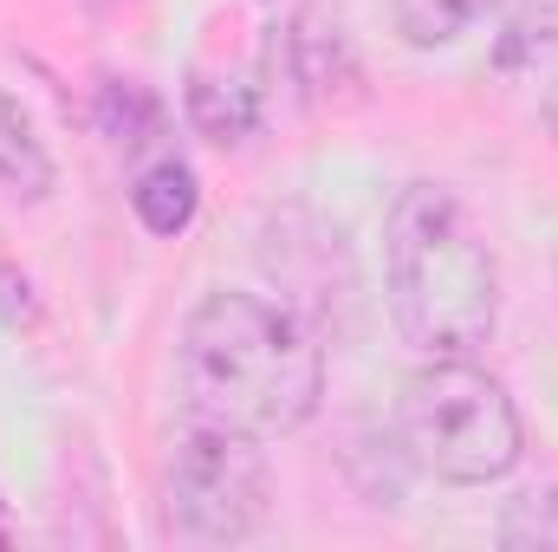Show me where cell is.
I'll use <instances>...</instances> for the list:
<instances>
[{"mask_svg": "<svg viewBox=\"0 0 558 552\" xmlns=\"http://www.w3.org/2000/svg\"><path fill=\"white\" fill-rule=\"evenodd\" d=\"M189 124L208 143H241L260 124V105H254V85L241 79H215V72H195L189 79Z\"/></svg>", "mask_w": 558, "mask_h": 552, "instance_id": "cell-7", "label": "cell"}, {"mask_svg": "<svg viewBox=\"0 0 558 552\" xmlns=\"http://www.w3.org/2000/svg\"><path fill=\"white\" fill-rule=\"evenodd\" d=\"M0 182H7L13 195H26V202H46L52 182H59V169H52L46 143L33 131V118H26L20 98H7V92H0Z\"/></svg>", "mask_w": 558, "mask_h": 552, "instance_id": "cell-6", "label": "cell"}, {"mask_svg": "<svg viewBox=\"0 0 558 552\" xmlns=\"http://www.w3.org/2000/svg\"><path fill=\"white\" fill-rule=\"evenodd\" d=\"M175 384L189 422L241 435H292L325 397V345L312 325L260 292H208L175 345Z\"/></svg>", "mask_w": 558, "mask_h": 552, "instance_id": "cell-1", "label": "cell"}, {"mask_svg": "<svg viewBox=\"0 0 558 552\" xmlns=\"http://www.w3.org/2000/svg\"><path fill=\"white\" fill-rule=\"evenodd\" d=\"M390 319L422 358H474L500 319V267L474 215L441 189L410 182L384 228Z\"/></svg>", "mask_w": 558, "mask_h": 552, "instance_id": "cell-2", "label": "cell"}, {"mask_svg": "<svg viewBox=\"0 0 558 552\" xmlns=\"http://www.w3.org/2000/svg\"><path fill=\"white\" fill-rule=\"evenodd\" d=\"M98 124H105V137H118L124 149H131V143L156 137L162 105L143 92L137 79H105V85H98Z\"/></svg>", "mask_w": 558, "mask_h": 552, "instance_id": "cell-10", "label": "cell"}, {"mask_svg": "<svg viewBox=\"0 0 558 552\" xmlns=\"http://www.w3.org/2000/svg\"><path fill=\"white\" fill-rule=\"evenodd\" d=\"M85 7H98V13H105V7H118V0H85Z\"/></svg>", "mask_w": 558, "mask_h": 552, "instance_id": "cell-14", "label": "cell"}, {"mask_svg": "<svg viewBox=\"0 0 558 552\" xmlns=\"http://www.w3.org/2000/svg\"><path fill=\"white\" fill-rule=\"evenodd\" d=\"M169 514L189 540L234 547L254 540L267 520V455L260 435L221 429V422H182L169 442Z\"/></svg>", "mask_w": 558, "mask_h": 552, "instance_id": "cell-4", "label": "cell"}, {"mask_svg": "<svg viewBox=\"0 0 558 552\" xmlns=\"http://www.w3.org/2000/svg\"><path fill=\"white\" fill-rule=\"evenodd\" d=\"M0 319L7 325H33V286H26V274H13V267H0Z\"/></svg>", "mask_w": 558, "mask_h": 552, "instance_id": "cell-12", "label": "cell"}, {"mask_svg": "<svg viewBox=\"0 0 558 552\" xmlns=\"http://www.w3.org/2000/svg\"><path fill=\"white\" fill-rule=\"evenodd\" d=\"M292 65H299V85H305L318 105H331L338 85H357V65H351L338 26H318V13L299 20V33H292Z\"/></svg>", "mask_w": 558, "mask_h": 552, "instance_id": "cell-8", "label": "cell"}, {"mask_svg": "<svg viewBox=\"0 0 558 552\" xmlns=\"http://www.w3.org/2000/svg\"><path fill=\"white\" fill-rule=\"evenodd\" d=\"M500 0H397V33L410 46H448L468 26H481Z\"/></svg>", "mask_w": 558, "mask_h": 552, "instance_id": "cell-9", "label": "cell"}, {"mask_svg": "<svg viewBox=\"0 0 558 552\" xmlns=\"http://www.w3.org/2000/svg\"><path fill=\"white\" fill-rule=\"evenodd\" d=\"M500 547H558V488H533L507 507Z\"/></svg>", "mask_w": 558, "mask_h": 552, "instance_id": "cell-11", "label": "cell"}, {"mask_svg": "<svg viewBox=\"0 0 558 552\" xmlns=\"http://www.w3.org/2000/svg\"><path fill=\"white\" fill-rule=\"evenodd\" d=\"M397 435L422 475L481 488L513 475L526 429L500 377H487L468 358H428L397 397Z\"/></svg>", "mask_w": 558, "mask_h": 552, "instance_id": "cell-3", "label": "cell"}, {"mask_svg": "<svg viewBox=\"0 0 558 552\" xmlns=\"http://www.w3.org/2000/svg\"><path fill=\"white\" fill-rule=\"evenodd\" d=\"M539 118H546V131L558 137V79L546 85V98H539Z\"/></svg>", "mask_w": 558, "mask_h": 552, "instance_id": "cell-13", "label": "cell"}, {"mask_svg": "<svg viewBox=\"0 0 558 552\" xmlns=\"http://www.w3.org/2000/svg\"><path fill=\"white\" fill-rule=\"evenodd\" d=\"M131 208L149 235H182L202 208V189H195V169L182 156H156L149 169H137L131 182Z\"/></svg>", "mask_w": 558, "mask_h": 552, "instance_id": "cell-5", "label": "cell"}]
</instances>
